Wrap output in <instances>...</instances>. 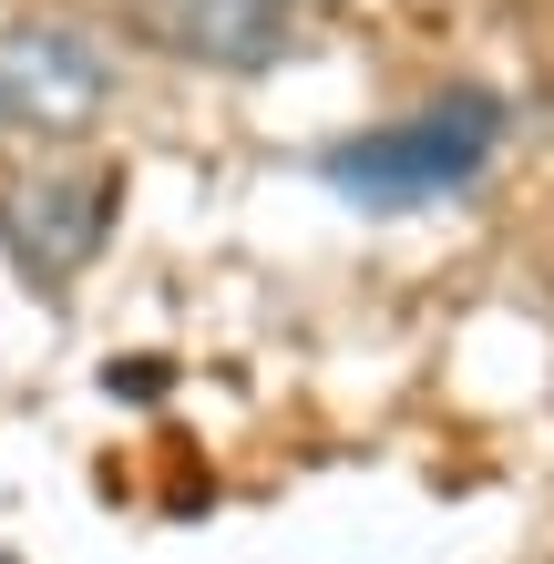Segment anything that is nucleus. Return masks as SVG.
<instances>
[{"label":"nucleus","instance_id":"nucleus-2","mask_svg":"<svg viewBox=\"0 0 554 564\" xmlns=\"http://www.w3.org/2000/svg\"><path fill=\"white\" fill-rule=\"evenodd\" d=\"M493 144H503V104H493V93H442L432 113L339 144L329 154V185H349L360 206H421V195L472 185L482 164H493Z\"/></svg>","mask_w":554,"mask_h":564},{"label":"nucleus","instance_id":"nucleus-3","mask_svg":"<svg viewBox=\"0 0 554 564\" xmlns=\"http://www.w3.org/2000/svg\"><path fill=\"white\" fill-rule=\"evenodd\" d=\"M104 226H113V175H42V185H11L0 195V237H11V257L42 288H62L83 268L93 247H104Z\"/></svg>","mask_w":554,"mask_h":564},{"label":"nucleus","instance_id":"nucleus-4","mask_svg":"<svg viewBox=\"0 0 554 564\" xmlns=\"http://www.w3.org/2000/svg\"><path fill=\"white\" fill-rule=\"evenodd\" d=\"M144 31L206 73H268V62H287L298 11L287 0H144Z\"/></svg>","mask_w":554,"mask_h":564},{"label":"nucleus","instance_id":"nucleus-5","mask_svg":"<svg viewBox=\"0 0 554 564\" xmlns=\"http://www.w3.org/2000/svg\"><path fill=\"white\" fill-rule=\"evenodd\" d=\"M287 11H308V0H287Z\"/></svg>","mask_w":554,"mask_h":564},{"label":"nucleus","instance_id":"nucleus-1","mask_svg":"<svg viewBox=\"0 0 554 564\" xmlns=\"http://www.w3.org/2000/svg\"><path fill=\"white\" fill-rule=\"evenodd\" d=\"M113 52L93 21H62V11H21L0 21V134L21 144H83L93 123L113 113Z\"/></svg>","mask_w":554,"mask_h":564}]
</instances>
